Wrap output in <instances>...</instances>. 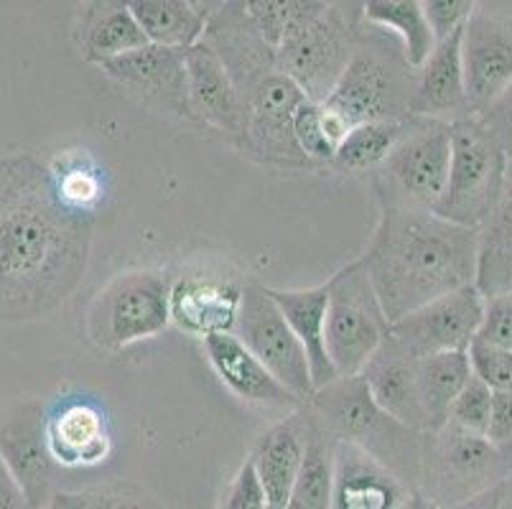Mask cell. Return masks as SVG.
I'll return each instance as SVG.
<instances>
[{"mask_svg":"<svg viewBox=\"0 0 512 509\" xmlns=\"http://www.w3.org/2000/svg\"><path fill=\"white\" fill-rule=\"evenodd\" d=\"M484 438L512 461V395L510 392H492L490 423Z\"/></svg>","mask_w":512,"mask_h":509,"instance_id":"7bdbcfd3","label":"cell"},{"mask_svg":"<svg viewBox=\"0 0 512 509\" xmlns=\"http://www.w3.org/2000/svg\"><path fill=\"white\" fill-rule=\"evenodd\" d=\"M92 212L69 207L51 166L0 158V321H34L69 301L87 273Z\"/></svg>","mask_w":512,"mask_h":509,"instance_id":"6da1fadb","label":"cell"},{"mask_svg":"<svg viewBox=\"0 0 512 509\" xmlns=\"http://www.w3.org/2000/svg\"><path fill=\"white\" fill-rule=\"evenodd\" d=\"M505 168L507 156L477 118L454 120L449 176L431 212L467 230H482L500 202Z\"/></svg>","mask_w":512,"mask_h":509,"instance_id":"8992f818","label":"cell"},{"mask_svg":"<svg viewBox=\"0 0 512 509\" xmlns=\"http://www.w3.org/2000/svg\"><path fill=\"white\" fill-rule=\"evenodd\" d=\"M472 377L467 352H446L416 362V392L421 405L426 433L446 426L456 395Z\"/></svg>","mask_w":512,"mask_h":509,"instance_id":"f1b7e54d","label":"cell"},{"mask_svg":"<svg viewBox=\"0 0 512 509\" xmlns=\"http://www.w3.org/2000/svg\"><path fill=\"white\" fill-rule=\"evenodd\" d=\"M467 357L469 370L479 382H484L492 392L512 395V352L474 339L467 349Z\"/></svg>","mask_w":512,"mask_h":509,"instance_id":"8d00e7d4","label":"cell"},{"mask_svg":"<svg viewBox=\"0 0 512 509\" xmlns=\"http://www.w3.org/2000/svg\"><path fill=\"white\" fill-rule=\"evenodd\" d=\"M416 362L418 359L408 357L393 342V336L388 331L385 342L372 354V359L365 364V370L360 375L370 387V395L375 398V403L385 413L393 415L395 420H400L403 426L413 428V431L426 433L416 392Z\"/></svg>","mask_w":512,"mask_h":509,"instance_id":"603a6c76","label":"cell"},{"mask_svg":"<svg viewBox=\"0 0 512 509\" xmlns=\"http://www.w3.org/2000/svg\"><path fill=\"white\" fill-rule=\"evenodd\" d=\"M421 8L431 34H434L436 44H439V41L456 34L459 28H464V23L469 21L477 3H472V0H423Z\"/></svg>","mask_w":512,"mask_h":509,"instance_id":"f35d334b","label":"cell"},{"mask_svg":"<svg viewBox=\"0 0 512 509\" xmlns=\"http://www.w3.org/2000/svg\"><path fill=\"white\" fill-rule=\"evenodd\" d=\"M293 138H296V146H299V151L304 153V158L309 163L334 161L337 146L329 138L319 102L306 100L296 110V115H293Z\"/></svg>","mask_w":512,"mask_h":509,"instance_id":"836d02e7","label":"cell"},{"mask_svg":"<svg viewBox=\"0 0 512 509\" xmlns=\"http://www.w3.org/2000/svg\"><path fill=\"white\" fill-rule=\"evenodd\" d=\"M327 291V354L339 377H355L385 342L390 321L360 260L339 270Z\"/></svg>","mask_w":512,"mask_h":509,"instance_id":"9c48e42d","label":"cell"},{"mask_svg":"<svg viewBox=\"0 0 512 509\" xmlns=\"http://www.w3.org/2000/svg\"><path fill=\"white\" fill-rule=\"evenodd\" d=\"M0 509H29L21 487L16 484L3 459H0Z\"/></svg>","mask_w":512,"mask_h":509,"instance_id":"ee69618b","label":"cell"},{"mask_svg":"<svg viewBox=\"0 0 512 509\" xmlns=\"http://www.w3.org/2000/svg\"><path fill=\"white\" fill-rule=\"evenodd\" d=\"M403 509H439V507H436L428 497H423L418 489H413V492L406 497V502H403Z\"/></svg>","mask_w":512,"mask_h":509,"instance_id":"bcb514c9","label":"cell"},{"mask_svg":"<svg viewBox=\"0 0 512 509\" xmlns=\"http://www.w3.org/2000/svg\"><path fill=\"white\" fill-rule=\"evenodd\" d=\"M484 298L477 286L459 288L390 324V336L408 357L467 352L482 326Z\"/></svg>","mask_w":512,"mask_h":509,"instance_id":"7c38bea8","label":"cell"},{"mask_svg":"<svg viewBox=\"0 0 512 509\" xmlns=\"http://www.w3.org/2000/svg\"><path fill=\"white\" fill-rule=\"evenodd\" d=\"M100 69L146 105L189 118L184 51L148 44L105 62Z\"/></svg>","mask_w":512,"mask_h":509,"instance_id":"e0dca14e","label":"cell"},{"mask_svg":"<svg viewBox=\"0 0 512 509\" xmlns=\"http://www.w3.org/2000/svg\"><path fill=\"white\" fill-rule=\"evenodd\" d=\"M306 436H309V413L299 408L286 420L268 428L250 454L248 461L253 464L265 499L273 509L288 507L291 489L304 464Z\"/></svg>","mask_w":512,"mask_h":509,"instance_id":"44dd1931","label":"cell"},{"mask_svg":"<svg viewBox=\"0 0 512 509\" xmlns=\"http://www.w3.org/2000/svg\"><path fill=\"white\" fill-rule=\"evenodd\" d=\"M306 408L319 418L334 441L349 443L383 464L403 487L421 482L426 436L385 413L362 375L339 377L316 390Z\"/></svg>","mask_w":512,"mask_h":509,"instance_id":"3957f363","label":"cell"},{"mask_svg":"<svg viewBox=\"0 0 512 509\" xmlns=\"http://www.w3.org/2000/svg\"><path fill=\"white\" fill-rule=\"evenodd\" d=\"M413 82L416 72L403 54L390 49L380 31L367 34L362 28L355 54L337 87L319 105L347 133L362 123H406L411 118Z\"/></svg>","mask_w":512,"mask_h":509,"instance_id":"5b68a950","label":"cell"},{"mask_svg":"<svg viewBox=\"0 0 512 509\" xmlns=\"http://www.w3.org/2000/svg\"><path fill=\"white\" fill-rule=\"evenodd\" d=\"M477 339L512 352V293L484 298V316Z\"/></svg>","mask_w":512,"mask_h":509,"instance_id":"ab89813d","label":"cell"},{"mask_svg":"<svg viewBox=\"0 0 512 509\" xmlns=\"http://www.w3.org/2000/svg\"><path fill=\"white\" fill-rule=\"evenodd\" d=\"M484 130L495 138L497 146L502 148L507 158H512V82L507 84V90L492 102L490 107L477 115Z\"/></svg>","mask_w":512,"mask_h":509,"instance_id":"b9f144b4","label":"cell"},{"mask_svg":"<svg viewBox=\"0 0 512 509\" xmlns=\"http://www.w3.org/2000/svg\"><path fill=\"white\" fill-rule=\"evenodd\" d=\"M212 370L222 380V385L245 403L263 405V408L296 410L306 408L296 395L286 390L263 364L242 347L235 334H214L202 339Z\"/></svg>","mask_w":512,"mask_h":509,"instance_id":"ffe728a7","label":"cell"},{"mask_svg":"<svg viewBox=\"0 0 512 509\" xmlns=\"http://www.w3.org/2000/svg\"><path fill=\"white\" fill-rule=\"evenodd\" d=\"M46 438L57 466H95L110 456L105 418L87 403L64 405L46 418Z\"/></svg>","mask_w":512,"mask_h":509,"instance_id":"d4e9b609","label":"cell"},{"mask_svg":"<svg viewBox=\"0 0 512 509\" xmlns=\"http://www.w3.org/2000/svg\"><path fill=\"white\" fill-rule=\"evenodd\" d=\"M184 69L189 118H197L209 128L242 140L245 102L217 54L199 41L197 46L184 51Z\"/></svg>","mask_w":512,"mask_h":509,"instance_id":"ac0fdd59","label":"cell"},{"mask_svg":"<svg viewBox=\"0 0 512 509\" xmlns=\"http://www.w3.org/2000/svg\"><path fill=\"white\" fill-rule=\"evenodd\" d=\"M512 283V158H507L505 186L490 219L479 230L477 278L474 286L482 298L510 291Z\"/></svg>","mask_w":512,"mask_h":509,"instance_id":"484cf974","label":"cell"},{"mask_svg":"<svg viewBox=\"0 0 512 509\" xmlns=\"http://www.w3.org/2000/svg\"><path fill=\"white\" fill-rule=\"evenodd\" d=\"M130 13L148 44L186 51L197 46L209 21V8L189 0H130Z\"/></svg>","mask_w":512,"mask_h":509,"instance_id":"83f0119b","label":"cell"},{"mask_svg":"<svg viewBox=\"0 0 512 509\" xmlns=\"http://www.w3.org/2000/svg\"><path fill=\"white\" fill-rule=\"evenodd\" d=\"M380 224L362 268L390 324L477 278L479 230L421 209L380 207Z\"/></svg>","mask_w":512,"mask_h":509,"instance_id":"7a4b0ae2","label":"cell"},{"mask_svg":"<svg viewBox=\"0 0 512 509\" xmlns=\"http://www.w3.org/2000/svg\"><path fill=\"white\" fill-rule=\"evenodd\" d=\"M171 278L156 270H136L113 278L87 311V336L107 352L146 342L171 324Z\"/></svg>","mask_w":512,"mask_h":509,"instance_id":"ba28073f","label":"cell"},{"mask_svg":"<svg viewBox=\"0 0 512 509\" xmlns=\"http://www.w3.org/2000/svg\"><path fill=\"white\" fill-rule=\"evenodd\" d=\"M505 509H512V474L505 479Z\"/></svg>","mask_w":512,"mask_h":509,"instance_id":"7dc6e473","label":"cell"},{"mask_svg":"<svg viewBox=\"0 0 512 509\" xmlns=\"http://www.w3.org/2000/svg\"><path fill=\"white\" fill-rule=\"evenodd\" d=\"M510 474L512 461L484 436L459 431L449 423L441 431L426 436L421 494L439 509L502 484Z\"/></svg>","mask_w":512,"mask_h":509,"instance_id":"30bf717a","label":"cell"},{"mask_svg":"<svg viewBox=\"0 0 512 509\" xmlns=\"http://www.w3.org/2000/svg\"><path fill=\"white\" fill-rule=\"evenodd\" d=\"M362 21L377 31L393 34L400 44V54L413 72L426 64L436 46L418 0H367L362 3Z\"/></svg>","mask_w":512,"mask_h":509,"instance_id":"f546056e","label":"cell"},{"mask_svg":"<svg viewBox=\"0 0 512 509\" xmlns=\"http://www.w3.org/2000/svg\"><path fill=\"white\" fill-rule=\"evenodd\" d=\"M0 459L21 487L29 509H46L54 497L57 461L49 451L46 415L36 400H21L0 418Z\"/></svg>","mask_w":512,"mask_h":509,"instance_id":"5bb4252c","label":"cell"},{"mask_svg":"<svg viewBox=\"0 0 512 509\" xmlns=\"http://www.w3.org/2000/svg\"><path fill=\"white\" fill-rule=\"evenodd\" d=\"M242 286L230 275L186 270L171 280V324L192 336L232 334L240 311Z\"/></svg>","mask_w":512,"mask_h":509,"instance_id":"2e32d148","label":"cell"},{"mask_svg":"<svg viewBox=\"0 0 512 509\" xmlns=\"http://www.w3.org/2000/svg\"><path fill=\"white\" fill-rule=\"evenodd\" d=\"M403 123H362L344 135L334 153V166L342 171H375L393 151Z\"/></svg>","mask_w":512,"mask_h":509,"instance_id":"1f68e13d","label":"cell"},{"mask_svg":"<svg viewBox=\"0 0 512 509\" xmlns=\"http://www.w3.org/2000/svg\"><path fill=\"white\" fill-rule=\"evenodd\" d=\"M490 410H492V390L472 375L467 380V385L462 387V392L456 395L446 423L459 428V431L474 433V436H484L487 423H490Z\"/></svg>","mask_w":512,"mask_h":509,"instance_id":"e575fe53","label":"cell"},{"mask_svg":"<svg viewBox=\"0 0 512 509\" xmlns=\"http://www.w3.org/2000/svg\"><path fill=\"white\" fill-rule=\"evenodd\" d=\"M446 509H505V482L484 489V492L474 494V497L464 499V502L451 504Z\"/></svg>","mask_w":512,"mask_h":509,"instance_id":"f6af8a7d","label":"cell"},{"mask_svg":"<svg viewBox=\"0 0 512 509\" xmlns=\"http://www.w3.org/2000/svg\"><path fill=\"white\" fill-rule=\"evenodd\" d=\"M220 509H273L265 499L263 487H260L258 476L250 461L240 466V471L235 474L232 484L227 487L225 499H222Z\"/></svg>","mask_w":512,"mask_h":509,"instance_id":"60d3db41","label":"cell"},{"mask_svg":"<svg viewBox=\"0 0 512 509\" xmlns=\"http://www.w3.org/2000/svg\"><path fill=\"white\" fill-rule=\"evenodd\" d=\"M301 0L299 16L276 49L278 69L309 102H324L337 87L362 34V6Z\"/></svg>","mask_w":512,"mask_h":509,"instance_id":"277c9868","label":"cell"},{"mask_svg":"<svg viewBox=\"0 0 512 509\" xmlns=\"http://www.w3.org/2000/svg\"><path fill=\"white\" fill-rule=\"evenodd\" d=\"M451 161V123L408 118L393 151L375 168L380 207L431 212L444 194Z\"/></svg>","mask_w":512,"mask_h":509,"instance_id":"52a82bcc","label":"cell"},{"mask_svg":"<svg viewBox=\"0 0 512 509\" xmlns=\"http://www.w3.org/2000/svg\"><path fill=\"white\" fill-rule=\"evenodd\" d=\"M406 487L357 446L334 443L332 509H398Z\"/></svg>","mask_w":512,"mask_h":509,"instance_id":"7402d4cb","label":"cell"},{"mask_svg":"<svg viewBox=\"0 0 512 509\" xmlns=\"http://www.w3.org/2000/svg\"><path fill=\"white\" fill-rule=\"evenodd\" d=\"M507 293H512V283H510V291H507Z\"/></svg>","mask_w":512,"mask_h":509,"instance_id":"c3c4849f","label":"cell"},{"mask_svg":"<svg viewBox=\"0 0 512 509\" xmlns=\"http://www.w3.org/2000/svg\"><path fill=\"white\" fill-rule=\"evenodd\" d=\"M268 296L273 298L286 324L291 326V331L296 334L301 347H304L314 390H324L327 385L337 382L339 375L327 354V336H324L329 301L327 283L316 288H306V291H276V288H268Z\"/></svg>","mask_w":512,"mask_h":509,"instance_id":"cb8c5ba5","label":"cell"},{"mask_svg":"<svg viewBox=\"0 0 512 509\" xmlns=\"http://www.w3.org/2000/svg\"><path fill=\"white\" fill-rule=\"evenodd\" d=\"M232 334L291 395L309 405L316 392L309 359L273 298L268 296V288L260 283L242 286L240 311Z\"/></svg>","mask_w":512,"mask_h":509,"instance_id":"8fae6325","label":"cell"},{"mask_svg":"<svg viewBox=\"0 0 512 509\" xmlns=\"http://www.w3.org/2000/svg\"><path fill=\"white\" fill-rule=\"evenodd\" d=\"M309 413V436H306V454L296 484L291 489L286 509H332L334 487V438L319 418Z\"/></svg>","mask_w":512,"mask_h":509,"instance_id":"4dcf8cb0","label":"cell"},{"mask_svg":"<svg viewBox=\"0 0 512 509\" xmlns=\"http://www.w3.org/2000/svg\"><path fill=\"white\" fill-rule=\"evenodd\" d=\"M304 102V92L281 69L271 72L245 97L242 143L265 161L281 166H309L293 138V115Z\"/></svg>","mask_w":512,"mask_h":509,"instance_id":"9a60e30c","label":"cell"},{"mask_svg":"<svg viewBox=\"0 0 512 509\" xmlns=\"http://www.w3.org/2000/svg\"><path fill=\"white\" fill-rule=\"evenodd\" d=\"M299 3L301 0H250L245 3V11L260 39L276 51L299 16Z\"/></svg>","mask_w":512,"mask_h":509,"instance_id":"d590c367","label":"cell"},{"mask_svg":"<svg viewBox=\"0 0 512 509\" xmlns=\"http://www.w3.org/2000/svg\"><path fill=\"white\" fill-rule=\"evenodd\" d=\"M51 171L57 176L59 194H62L64 202L74 209H82V212H92L102 194V181L95 174V168L77 161L64 168H51Z\"/></svg>","mask_w":512,"mask_h":509,"instance_id":"74e56055","label":"cell"},{"mask_svg":"<svg viewBox=\"0 0 512 509\" xmlns=\"http://www.w3.org/2000/svg\"><path fill=\"white\" fill-rule=\"evenodd\" d=\"M462 72L469 118H477L512 82V18L477 6L462 31Z\"/></svg>","mask_w":512,"mask_h":509,"instance_id":"4fadbf2b","label":"cell"},{"mask_svg":"<svg viewBox=\"0 0 512 509\" xmlns=\"http://www.w3.org/2000/svg\"><path fill=\"white\" fill-rule=\"evenodd\" d=\"M79 36H82L79 39L82 56L97 67L148 46V39L130 13L128 3H92L87 6V11L82 13Z\"/></svg>","mask_w":512,"mask_h":509,"instance_id":"4316f807","label":"cell"},{"mask_svg":"<svg viewBox=\"0 0 512 509\" xmlns=\"http://www.w3.org/2000/svg\"><path fill=\"white\" fill-rule=\"evenodd\" d=\"M462 31L439 41L421 69L416 72L411 97V118L454 120L469 118L467 92L462 72Z\"/></svg>","mask_w":512,"mask_h":509,"instance_id":"d6986e66","label":"cell"},{"mask_svg":"<svg viewBox=\"0 0 512 509\" xmlns=\"http://www.w3.org/2000/svg\"><path fill=\"white\" fill-rule=\"evenodd\" d=\"M46 509H169L156 497L130 484H105V487L57 492Z\"/></svg>","mask_w":512,"mask_h":509,"instance_id":"d6a6232c","label":"cell"}]
</instances>
